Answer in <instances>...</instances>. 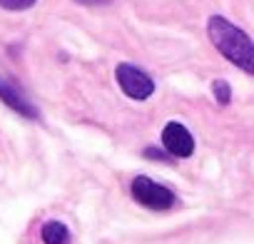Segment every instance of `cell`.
<instances>
[{"mask_svg":"<svg viewBox=\"0 0 254 244\" xmlns=\"http://www.w3.org/2000/svg\"><path fill=\"white\" fill-rule=\"evenodd\" d=\"M145 157H147V160H167L162 150H152V147H147V150H145Z\"/></svg>","mask_w":254,"mask_h":244,"instance_id":"9","label":"cell"},{"mask_svg":"<svg viewBox=\"0 0 254 244\" xmlns=\"http://www.w3.org/2000/svg\"><path fill=\"white\" fill-rule=\"evenodd\" d=\"M207 35L219 50V55H224L232 65H237L247 75L254 72V43L242 28H237L222 15H212L207 20Z\"/></svg>","mask_w":254,"mask_h":244,"instance_id":"1","label":"cell"},{"mask_svg":"<svg viewBox=\"0 0 254 244\" xmlns=\"http://www.w3.org/2000/svg\"><path fill=\"white\" fill-rule=\"evenodd\" d=\"M40 239H43V244H70V229L63 224V222H58V219H50V222H45L43 224V229H40Z\"/></svg>","mask_w":254,"mask_h":244,"instance_id":"6","label":"cell"},{"mask_svg":"<svg viewBox=\"0 0 254 244\" xmlns=\"http://www.w3.org/2000/svg\"><path fill=\"white\" fill-rule=\"evenodd\" d=\"M162 147L170 157L187 160L194 155V137L182 122H167L162 130Z\"/></svg>","mask_w":254,"mask_h":244,"instance_id":"4","label":"cell"},{"mask_svg":"<svg viewBox=\"0 0 254 244\" xmlns=\"http://www.w3.org/2000/svg\"><path fill=\"white\" fill-rule=\"evenodd\" d=\"M0 100H3L10 110H15L18 115H23V117H28V120H38L40 115H38V107L25 97V92L13 82V80H8V77H3L0 75Z\"/></svg>","mask_w":254,"mask_h":244,"instance_id":"5","label":"cell"},{"mask_svg":"<svg viewBox=\"0 0 254 244\" xmlns=\"http://www.w3.org/2000/svg\"><path fill=\"white\" fill-rule=\"evenodd\" d=\"M75 3H80V5H105L110 0H75Z\"/></svg>","mask_w":254,"mask_h":244,"instance_id":"10","label":"cell"},{"mask_svg":"<svg viewBox=\"0 0 254 244\" xmlns=\"http://www.w3.org/2000/svg\"><path fill=\"white\" fill-rule=\"evenodd\" d=\"M115 77H117L120 90L130 100L142 102V100H150L155 95V80L142 67H137L132 62H120L115 67Z\"/></svg>","mask_w":254,"mask_h":244,"instance_id":"3","label":"cell"},{"mask_svg":"<svg viewBox=\"0 0 254 244\" xmlns=\"http://www.w3.org/2000/svg\"><path fill=\"white\" fill-rule=\"evenodd\" d=\"M212 95H214V100H217L219 105H229V102H232V87H229V82L214 80V82H212Z\"/></svg>","mask_w":254,"mask_h":244,"instance_id":"7","label":"cell"},{"mask_svg":"<svg viewBox=\"0 0 254 244\" xmlns=\"http://www.w3.org/2000/svg\"><path fill=\"white\" fill-rule=\"evenodd\" d=\"M130 192H132V199L137 204H142L147 209H155V212H165V209H172L177 204V197L170 187H165V184H160V182H155L145 175L132 180Z\"/></svg>","mask_w":254,"mask_h":244,"instance_id":"2","label":"cell"},{"mask_svg":"<svg viewBox=\"0 0 254 244\" xmlns=\"http://www.w3.org/2000/svg\"><path fill=\"white\" fill-rule=\"evenodd\" d=\"M38 3V0H0V8L3 10H10V13H18V10H28Z\"/></svg>","mask_w":254,"mask_h":244,"instance_id":"8","label":"cell"}]
</instances>
